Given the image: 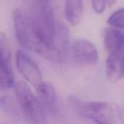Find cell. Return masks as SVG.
Instances as JSON below:
<instances>
[{
    "mask_svg": "<svg viewBox=\"0 0 124 124\" xmlns=\"http://www.w3.org/2000/svg\"><path fill=\"white\" fill-rule=\"evenodd\" d=\"M104 45L108 52L105 74L111 83H117L124 76V33L109 27L105 33Z\"/></svg>",
    "mask_w": 124,
    "mask_h": 124,
    "instance_id": "obj_1",
    "label": "cell"
},
{
    "mask_svg": "<svg viewBox=\"0 0 124 124\" xmlns=\"http://www.w3.org/2000/svg\"><path fill=\"white\" fill-rule=\"evenodd\" d=\"M68 102L70 109L80 117L97 124L115 123L114 109L108 102L84 101L74 96H70Z\"/></svg>",
    "mask_w": 124,
    "mask_h": 124,
    "instance_id": "obj_2",
    "label": "cell"
},
{
    "mask_svg": "<svg viewBox=\"0 0 124 124\" xmlns=\"http://www.w3.org/2000/svg\"><path fill=\"white\" fill-rule=\"evenodd\" d=\"M13 88L25 117L32 123H44L46 110L39 97L33 94L28 85L25 82L17 81Z\"/></svg>",
    "mask_w": 124,
    "mask_h": 124,
    "instance_id": "obj_3",
    "label": "cell"
},
{
    "mask_svg": "<svg viewBox=\"0 0 124 124\" xmlns=\"http://www.w3.org/2000/svg\"><path fill=\"white\" fill-rule=\"evenodd\" d=\"M15 36L19 44L25 49L38 53L39 42L30 15L20 9L13 11Z\"/></svg>",
    "mask_w": 124,
    "mask_h": 124,
    "instance_id": "obj_4",
    "label": "cell"
},
{
    "mask_svg": "<svg viewBox=\"0 0 124 124\" xmlns=\"http://www.w3.org/2000/svg\"><path fill=\"white\" fill-rule=\"evenodd\" d=\"M68 50L69 34L68 28L62 23H58L42 57L52 62H62L67 58Z\"/></svg>",
    "mask_w": 124,
    "mask_h": 124,
    "instance_id": "obj_5",
    "label": "cell"
},
{
    "mask_svg": "<svg viewBox=\"0 0 124 124\" xmlns=\"http://www.w3.org/2000/svg\"><path fill=\"white\" fill-rule=\"evenodd\" d=\"M15 61L17 68L22 76L36 90L39 89L44 81L36 63L21 49L17 51Z\"/></svg>",
    "mask_w": 124,
    "mask_h": 124,
    "instance_id": "obj_6",
    "label": "cell"
},
{
    "mask_svg": "<svg viewBox=\"0 0 124 124\" xmlns=\"http://www.w3.org/2000/svg\"><path fill=\"white\" fill-rule=\"evenodd\" d=\"M0 50H1V76L0 84L1 89H9L14 87L15 78L11 63V51L7 36L0 34Z\"/></svg>",
    "mask_w": 124,
    "mask_h": 124,
    "instance_id": "obj_7",
    "label": "cell"
},
{
    "mask_svg": "<svg viewBox=\"0 0 124 124\" xmlns=\"http://www.w3.org/2000/svg\"><path fill=\"white\" fill-rule=\"evenodd\" d=\"M73 57L81 65L94 66L99 60V54L95 45L87 39H78L73 45Z\"/></svg>",
    "mask_w": 124,
    "mask_h": 124,
    "instance_id": "obj_8",
    "label": "cell"
},
{
    "mask_svg": "<svg viewBox=\"0 0 124 124\" xmlns=\"http://www.w3.org/2000/svg\"><path fill=\"white\" fill-rule=\"evenodd\" d=\"M36 92L39 95L38 97L46 112H54L56 108L57 101V94L54 86L49 82L44 81Z\"/></svg>",
    "mask_w": 124,
    "mask_h": 124,
    "instance_id": "obj_9",
    "label": "cell"
},
{
    "mask_svg": "<svg viewBox=\"0 0 124 124\" xmlns=\"http://www.w3.org/2000/svg\"><path fill=\"white\" fill-rule=\"evenodd\" d=\"M84 14V0H65V16L73 26H77Z\"/></svg>",
    "mask_w": 124,
    "mask_h": 124,
    "instance_id": "obj_10",
    "label": "cell"
},
{
    "mask_svg": "<svg viewBox=\"0 0 124 124\" xmlns=\"http://www.w3.org/2000/svg\"><path fill=\"white\" fill-rule=\"evenodd\" d=\"M1 110L10 116L17 117L23 113L20 105L17 100H14L10 96H2L1 97Z\"/></svg>",
    "mask_w": 124,
    "mask_h": 124,
    "instance_id": "obj_11",
    "label": "cell"
},
{
    "mask_svg": "<svg viewBox=\"0 0 124 124\" xmlns=\"http://www.w3.org/2000/svg\"><path fill=\"white\" fill-rule=\"evenodd\" d=\"M108 24L113 28L124 29V8L114 12L108 19Z\"/></svg>",
    "mask_w": 124,
    "mask_h": 124,
    "instance_id": "obj_12",
    "label": "cell"
},
{
    "mask_svg": "<svg viewBox=\"0 0 124 124\" xmlns=\"http://www.w3.org/2000/svg\"><path fill=\"white\" fill-rule=\"evenodd\" d=\"M108 0H92V8L97 14H102L106 7Z\"/></svg>",
    "mask_w": 124,
    "mask_h": 124,
    "instance_id": "obj_13",
    "label": "cell"
},
{
    "mask_svg": "<svg viewBox=\"0 0 124 124\" xmlns=\"http://www.w3.org/2000/svg\"><path fill=\"white\" fill-rule=\"evenodd\" d=\"M117 1L118 0H108V7L113 6L117 2Z\"/></svg>",
    "mask_w": 124,
    "mask_h": 124,
    "instance_id": "obj_14",
    "label": "cell"
},
{
    "mask_svg": "<svg viewBox=\"0 0 124 124\" xmlns=\"http://www.w3.org/2000/svg\"><path fill=\"white\" fill-rule=\"evenodd\" d=\"M35 2L41 3V4H48L49 0H35Z\"/></svg>",
    "mask_w": 124,
    "mask_h": 124,
    "instance_id": "obj_15",
    "label": "cell"
}]
</instances>
